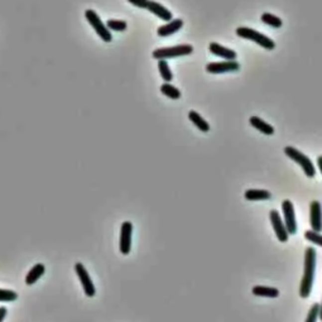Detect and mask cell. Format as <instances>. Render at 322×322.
Segmentation results:
<instances>
[{
    "mask_svg": "<svg viewBox=\"0 0 322 322\" xmlns=\"http://www.w3.org/2000/svg\"><path fill=\"white\" fill-rule=\"evenodd\" d=\"M262 22L264 23V24H268L270 25V27L273 28H281L282 27V19L281 18H278V16L273 15V14L270 13H264L262 14Z\"/></svg>",
    "mask_w": 322,
    "mask_h": 322,
    "instance_id": "cell-22",
    "label": "cell"
},
{
    "mask_svg": "<svg viewBox=\"0 0 322 322\" xmlns=\"http://www.w3.org/2000/svg\"><path fill=\"white\" fill-rule=\"evenodd\" d=\"M305 238L309 241H311V243L322 246V235H320L319 232L312 231V230H307V231H305Z\"/></svg>",
    "mask_w": 322,
    "mask_h": 322,
    "instance_id": "cell-25",
    "label": "cell"
},
{
    "mask_svg": "<svg viewBox=\"0 0 322 322\" xmlns=\"http://www.w3.org/2000/svg\"><path fill=\"white\" fill-rule=\"evenodd\" d=\"M319 317H320V320H321V321H322V303H321V305H320V314H319Z\"/></svg>",
    "mask_w": 322,
    "mask_h": 322,
    "instance_id": "cell-30",
    "label": "cell"
},
{
    "mask_svg": "<svg viewBox=\"0 0 322 322\" xmlns=\"http://www.w3.org/2000/svg\"><path fill=\"white\" fill-rule=\"evenodd\" d=\"M75 272H76L77 277H79L80 282H81V286L84 288L85 295L88 296V297H94L96 293L95 286L93 283V279H91L90 274L86 270V268L84 267V264L81 263H76L75 264Z\"/></svg>",
    "mask_w": 322,
    "mask_h": 322,
    "instance_id": "cell-6",
    "label": "cell"
},
{
    "mask_svg": "<svg viewBox=\"0 0 322 322\" xmlns=\"http://www.w3.org/2000/svg\"><path fill=\"white\" fill-rule=\"evenodd\" d=\"M284 153L288 156V158H291L292 161H295L296 163L300 164L301 168L303 169V172H305V175H306L307 177H315V175H316V168H315L314 163H312L309 157L305 156L302 152H300V150L293 147L284 148Z\"/></svg>",
    "mask_w": 322,
    "mask_h": 322,
    "instance_id": "cell-3",
    "label": "cell"
},
{
    "mask_svg": "<svg viewBox=\"0 0 322 322\" xmlns=\"http://www.w3.org/2000/svg\"><path fill=\"white\" fill-rule=\"evenodd\" d=\"M161 91L164 96H167V98H169V99H172V100H178V99L181 98V91L178 90L177 88H175L173 85L168 84V82H166V84L162 85Z\"/></svg>",
    "mask_w": 322,
    "mask_h": 322,
    "instance_id": "cell-20",
    "label": "cell"
},
{
    "mask_svg": "<svg viewBox=\"0 0 322 322\" xmlns=\"http://www.w3.org/2000/svg\"><path fill=\"white\" fill-rule=\"evenodd\" d=\"M282 211H283V222L286 225L287 231H288V234L295 235L297 232V222H296L295 208H293V204L290 200H284L282 202Z\"/></svg>",
    "mask_w": 322,
    "mask_h": 322,
    "instance_id": "cell-7",
    "label": "cell"
},
{
    "mask_svg": "<svg viewBox=\"0 0 322 322\" xmlns=\"http://www.w3.org/2000/svg\"><path fill=\"white\" fill-rule=\"evenodd\" d=\"M250 124L251 126H254V128L257 129L258 131H260V133L265 134V135H272V134L274 133V128L270 124L265 123L263 119H260V117L258 116H251L250 117Z\"/></svg>",
    "mask_w": 322,
    "mask_h": 322,
    "instance_id": "cell-16",
    "label": "cell"
},
{
    "mask_svg": "<svg viewBox=\"0 0 322 322\" xmlns=\"http://www.w3.org/2000/svg\"><path fill=\"white\" fill-rule=\"evenodd\" d=\"M236 34L244 39L255 42V43H258L259 46H262L263 48L268 49V51H272V49L276 48V43H274L272 39L268 38L267 36L259 33L258 30L251 29V28H246V27L238 28V29H236Z\"/></svg>",
    "mask_w": 322,
    "mask_h": 322,
    "instance_id": "cell-2",
    "label": "cell"
},
{
    "mask_svg": "<svg viewBox=\"0 0 322 322\" xmlns=\"http://www.w3.org/2000/svg\"><path fill=\"white\" fill-rule=\"evenodd\" d=\"M18 298V293L10 290H0V302H13Z\"/></svg>",
    "mask_w": 322,
    "mask_h": 322,
    "instance_id": "cell-24",
    "label": "cell"
},
{
    "mask_svg": "<svg viewBox=\"0 0 322 322\" xmlns=\"http://www.w3.org/2000/svg\"><path fill=\"white\" fill-rule=\"evenodd\" d=\"M317 164H319V169L321 171V173H322V156L317 157Z\"/></svg>",
    "mask_w": 322,
    "mask_h": 322,
    "instance_id": "cell-29",
    "label": "cell"
},
{
    "mask_svg": "<svg viewBox=\"0 0 322 322\" xmlns=\"http://www.w3.org/2000/svg\"><path fill=\"white\" fill-rule=\"evenodd\" d=\"M316 250L310 246L305 251V269H303V277L300 286V296L302 298H307L311 295L312 284L315 278V269H316Z\"/></svg>",
    "mask_w": 322,
    "mask_h": 322,
    "instance_id": "cell-1",
    "label": "cell"
},
{
    "mask_svg": "<svg viewBox=\"0 0 322 322\" xmlns=\"http://www.w3.org/2000/svg\"><path fill=\"white\" fill-rule=\"evenodd\" d=\"M107 29L115 30V32H123V30L126 29V22L124 20H115V19H109L107 22Z\"/></svg>",
    "mask_w": 322,
    "mask_h": 322,
    "instance_id": "cell-23",
    "label": "cell"
},
{
    "mask_svg": "<svg viewBox=\"0 0 322 322\" xmlns=\"http://www.w3.org/2000/svg\"><path fill=\"white\" fill-rule=\"evenodd\" d=\"M44 272H46V268H44L43 264H41V263L36 264L32 269L29 270V272H28L27 277H25V283H27L28 286L34 284L42 276H43Z\"/></svg>",
    "mask_w": 322,
    "mask_h": 322,
    "instance_id": "cell-15",
    "label": "cell"
},
{
    "mask_svg": "<svg viewBox=\"0 0 322 322\" xmlns=\"http://www.w3.org/2000/svg\"><path fill=\"white\" fill-rule=\"evenodd\" d=\"M270 222L273 225L274 232H276L277 238L281 243H286L288 240V231L286 229V225H284L283 220H282L281 215L278 214L277 210H272L270 211Z\"/></svg>",
    "mask_w": 322,
    "mask_h": 322,
    "instance_id": "cell-9",
    "label": "cell"
},
{
    "mask_svg": "<svg viewBox=\"0 0 322 322\" xmlns=\"http://www.w3.org/2000/svg\"><path fill=\"white\" fill-rule=\"evenodd\" d=\"M210 52L213 53L214 56H217V57H221L226 61H235L236 60V52L232 51V49L226 48V47L221 46V44H217L215 42L210 43Z\"/></svg>",
    "mask_w": 322,
    "mask_h": 322,
    "instance_id": "cell-12",
    "label": "cell"
},
{
    "mask_svg": "<svg viewBox=\"0 0 322 322\" xmlns=\"http://www.w3.org/2000/svg\"><path fill=\"white\" fill-rule=\"evenodd\" d=\"M158 69H159V74H161L162 79H163L164 81L166 82L172 81L173 75L172 72H171V69H169V66L166 60H158Z\"/></svg>",
    "mask_w": 322,
    "mask_h": 322,
    "instance_id": "cell-21",
    "label": "cell"
},
{
    "mask_svg": "<svg viewBox=\"0 0 322 322\" xmlns=\"http://www.w3.org/2000/svg\"><path fill=\"white\" fill-rule=\"evenodd\" d=\"M194 47L191 44H180L175 47H167V48H158L153 51L152 56L156 60H167V58H175L180 56L191 55Z\"/></svg>",
    "mask_w": 322,
    "mask_h": 322,
    "instance_id": "cell-4",
    "label": "cell"
},
{
    "mask_svg": "<svg viewBox=\"0 0 322 322\" xmlns=\"http://www.w3.org/2000/svg\"><path fill=\"white\" fill-rule=\"evenodd\" d=\"M240 65L236 61H225V62H213L206 66V71L210 74H225V72L239 71Z\"/></svg>",
    "mask_w": 322,
    "mask_h": 322,
    "instance_id": "cell-10",
    "label": "cell"
},
{
    "mask_svg": "<svg viewBox=\"0 0 322 322\" xmlns=\"http://www.w3.org/2000/svg\"><path fill=\"white\" fill-rule=\"evenodd\" d=\"M147 10H149L152 14L161 18L162 20H172V13L166 6L157 3V1H153V0H149V3L147 5Z\"/></svg>",
    "mask_w": 322,
    "mask_h": 322,
    "instance_id": "cell-13",
    "label": "cell"
},
{
    "mask_svg": "<svg viewBox=\"0 0 322 322\" xmlns=\"http://www.w3.org/2000/svg\"><path fill=\"white\" fill-rule=\"evenodd\" d=\"M189 117L190 120L192 121V124H194L195 126H197V129H200L201 131L208 133V131L210 130V125H209L208 121H206L197 111H190Z\"/></svg>",
    "mask_w": 322,
    "mask_h": 322,
    "instance_id": "cell-19",
    "label": "cell"
},
{
    "mask_svg": "<svg viewBox=\"0 0 322 322\" xmlns=\"http://www.w3.org/2000/svg\"><path fill=\"white\" fill-rule=\"evenodd\" d=\"M182 27H183L182 19H172L169 23H167V24L159 27L158 30H157V33H158L159 37H168L171 36V34L177 33Z\"/></svg>",
    "mask_w": 322,
    "mask_h": 322,
    "instance_id": "cell-14",
    "label": "cell"
},
{
    "mask_svg": "<svg viewBox=\"0 0 322 322\" xmlns=\"http://www.w3.org/2000/svg\"><path fill=\"white\" fill-rule=\"evenodd\" d=\"M270 192L267 190H248L244 195L248 201H263V200L270 199Z\"/></svg>",
    "mask_w": 322,
    "mask_h": 322,
    "instance_id": "cell-18",
    "label": "cell"
},
{
    "mask_svg": "<svg viewBox=\"0 0 322 322\" xmlns=\"http://www.w3.org/2000/svg\"><path fill=\"white\" fill-rule=\"evenodd\" d=\"M253 295L259 296V297L277 298L279 296V291L277 288H273V287L255 286L253 287Z\"/></svg>",
    "mask_w": 322,
    "mask_h": 322,
    "instance_id": "cell-17",
    "label": "cell"
},
{
    "mask_svg": "<svg viewBox=\"0 0 322 322\" xmlns=\"http://www.w3.org/2000/svg\"><path fill=\"white\" fill-rule=\"evenodd\" d=\"M85 16H86V19H88V22L90 23L91 27L95 29V32L98 33V36L100 37L101 39L104 42H111L112 37H111V33H110V30L107 29V25L103 23V20L100 19V16L98 15V13L94 10H91V9H89V10L85 11Z\"/></svg>",
    "mask_w": 322,
    "mask_h": 322,
    "instance_id": "cell-5",
    "label": "cell"
},
{
    "mask_svg": "<svg viewBox=\"0 0 322 322\" xmlns=\"http://www.w3.org/2000/svg\"><path fill=\"white\" fill-rule=\"evenodd\" d=\"M131 234H133V224L130 221H125L121 224L120 229V243L119 249L120 253L128 255L131 249Z\"/></svg>",
    "mask_w": 322,
    "mask_h": 322,
    "instance_id": "cell-8",
    "label": "cell"
},
{
    "mask_svg": "<svg viewBox=\"0 0 322 322\" xmlns=\"http://www.w3.org/2000/svg\"><path fill=\"white\" fill-rule=\"evenodd\" d=\"M6 312H8L6 307H4V306L0 307V322L4 321V319H5V316H6Z\"/></svg>",
    "mask_w": 322,
    "mask_h": 322,
    "instance_id": "cell-28",
    "label": "cell"
},
{
    "mask_svg": "<svg viewBox=\"0 0 322 322\" xmlns=\"http://www.w3.org/2000/svg\"><path fill=\"white\" fill-rule=\"evenodd\" d=\"M310 225L312 231H322V210L319 201H312L310 206Z\"/></svg>",
    "mask_w": 322,
    "mask_h": 322,
    "instance_id": "cell-11",
    "label": "cell"
},
{
    "mask_svg": "<svg viewBox=\"0 0 322 322\" xmlns=\"http://www.w3.org/2000/svg\"><path fill=\"white\" fill-rule=\"evenodd\" d=\"M128 1L130 4H133L134 6L140 9H147L148 3H149V0H128Z\"/></svg>",
    "mask_w": 322,
    "mask_h": 322,
    "instance_id": "cell-27",
    "label": "cell"
},
{
    "mask_svg": "<svg viewBox=\"0 0 322 322\" xmlns=\"http://www.w3.org/2000/svg\"><path fill=\"white\" fill-rule=\"evenodd\" d=\"M319 314H320V305L319 303H315L314 306L310 309L309 315H307V319L305 322H317V320H319Z\"/></svg>",
    "mask_w": 322,
    "mask_h": 322,
    "instance_id": "cell-26",
    "label": "cell"
}]
</instances>
